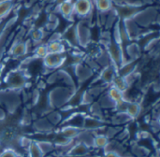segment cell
<instances>
[{"mask_svg": "<svg viewBox=\"0 0 160 157\" xmlns=\"http://www.w3.org/2000/svg\"><path fill=\"white\" fill-rule=\"evenodd\" d=\"M57 11L66 19L70 20L74 16V7H73V0H67L62 4L56 6Z\"/></svg>", "mask_w": 160, "mask_h": 157, "instance_id": "obj_11", "label": "cell"}, {"mask_svg": "<svg viewBox=\"0 0 160 157\" xmlns=\"http://www.w3.org/2000/svg\"><path fill=\"white\" fill-rule=\"evenodd\" d=\"M48 53H66V45L63 40L48 41L46 44Z\"/></svg>", "mask_w": 160, "mask_h": 157, "instance_id": "obj_14", "label": "cell"}, {"mask_svg": "<svg viewBox=\"0 0 160 157\" xmlns=\"http://www.w3.org/2000/svg\"><path fill=\"white\" fill-rule=\"evenodd\" d=\"M143 2H144V4H145V3H146V4H151V3L154 2V0H143Z\"/></svg>", "mask_w": 160, "mask_h": 157, "instance_id": "obj_30", "label": "cell"}, {"mask_svg": "<svg viewBox=\"0 0 160 157\" xmlns=\"http://www.w3.org/2000/svg\"><path fill=\"white\" fill-rule=\"evenodd\" d=\"M44 30L42 28H36L31 31L30 37L34 42H40L44 38Z\"/></svg>", "mask_w": 160, "mask_h": 157, "instance_id": "obj_24", "label": "cell"}, {"mask_svg": "<svg viewBox=\"0 0 160 157\" xmlns=\"http://www.w3.org/2000/svg\"><path fill=\"white\" fill-rule=\"evenodd\" d=\"M26 76L21 70H12L6 78V84L8 89L15 91L18 89H22L26 84Z\"/></svg>", "mask_w": 160, "mask_h": 157, "instance_id": "obj_2", "label": "cell"}, {"mask_svg": "<svg viewBox=\"0 0 160 157\" xmlns=\"http://www.w3.org/2000/svg\"><path fill=\"white\" fill-rule=\"evenodd\" d=\"M106 52L109 54V57L111 59V62L113 66L116 67H119L124 61V50L121 44L112 41L107 47H106Z\"/></svg>", "mask_w": 160, "mask_h": 157, "instance_id": "obj_3", "label": "cell"}, {"mask_svg": "<svg viewBox=\"0 0 160 157\" xmlns=\"http://www.w3.org/2000/svg\"><path fill=\"white\" fill-rule=\"evenodd\" d=\"M142 8V5L134 4V3H124V4H118L116 8L114 9L117 17H119L120 20L125 21L128 19H133L135 15Z\"/></svg>", "mask_w": 160, "mask_h": 157, "instance_id": "obj_1", "label": "cell"}, {"mask_svg": "<svg viewBox=\"0 0 160 157\" xmlns=\"http://www.w3.org/2000/svg\"><path fill=\"white\" fill-rule=\"evenodd\" d=\"M157 16L156 9L152 7H149L145 9L142 8L133 18V21L139 25V26H148L149 24L154 22L155 18Z\"/></svg>", "mask_w": 160, "mask_h": 157, "instance_id": "obj_4", "label": "cell"}, {"mask_svg": "<svg viewBox=\"0 0 160 157\" xmlns=\"http://www.w3.org/2000/svg\"><path fill=\"white\" fill-rule=\"evenodd\" d=\"M14 7V0H0V21L4 20Z\"/></svg>", "mask_w": 160, "mask_h": 157, "instance_id": "obj_18", "label": "cell"}, {"mask_svg": "<svg viewBox=\"0 0 160 157\" xmlns=\"http://www.w3.org/2000/svg\"><path fill=\"white\" fill-rule=\"evenodd\" d=\"M47 54H48V50H47L46 44H40V45L37 46L36 49H35V51H34V55L37 58L43 59Z\"/></svg>", "mask_w": 160, "mask_h": 157, "instance_id": "obj_25", "label": "cell"}, {"mask_svg": "<svg viewBox=\"0 0 160 157\" xmlns=\"http://www.w3.org/2000/svg\"><path fill=\"white\" fill-rule=\"evenodd\" d=\"M59 134L67 140H73L74 139L78 138L79 135L81 134V128H78V127L73 126V125H67L60 129Z\"/></svg>", "mask_w": 160, "mask_h": 157, "instance_id": "obj_12", "label": "cell"}, {"mask_svg": "<svg viewBox=\"0 0 160 157\" xmlns=\"http://www.w3.org/2000/svg\"><path fill=\"white\" fill-rule=\"evenodd\" d=\"M102 125V123L99 119L93 118V117H84L83 119V125L82 127L85 129H96L100 128Z\"/></svg>", "mask_w": 160, "mask_h": 157, "instance_id": "obj_22", "label": "cell"}, {"mask_svg": "<svg viewBox=\"0 0 160 157\" xmlns=\"http://www.w3.org/2000/svg\"><path fill=\"white\" fill-rule=\"evenodd\" d=\"M76 31L78 37L79 46L87 47L91 42V30L85 22H80L76 24Z\"/></svg>", "mask_w": 160, "mask_h": 157, "instance_id": "obj_6", "label": "cell"}, {"mask_svg": "<svg viewBox=\"0 0 160 157\" xmlns=\"http://www.w3.org/2000/svg\"><path fill=\"white\" fill-rule=\"evenodd\" d=\"M0 22H1V21H0Z\"/></svg>", "mask_w": 160, "mask_h": 157, "instance_id": "obj_31", "label": "cell"}, {"mask_svg": "<svg viewBox=\"0 0 160 157\" xmlns=\"http://www.w3.org/2000/svg\"><path fill=\"white\" fill-rule=\"evenodd\" d=\"M62 40H65L72 47H79L77 31H76V24L70 25L66 29V31L62 34Z\"/></svg>", "mask_w": 160, "mask_h": 157, "instance_id": "obj_10", "label": "cell"}, {"mask_svg": "<svg viewBox=\"0 0 160 157\" xmlns=\"http://www.w3.org/2000/svg\"><path fill=\"white\" fill-rule=\"evenodd\" d=\"M107 96L115 104H118L121 101L125 100V93L121 92L120 90H118L117 88H115L112 85L109 88L108 93H107Z\"/></svg>", "mask_w": 160, "mask_h": 157, "instance_id": "obj_17", "label": "cell"}, {"mask_svg": "<svg viewBox=\"0 0 160 157\" xmlns=\"http://www.w3.org/2000/svg\"><path fill=\"white\" fill-rule=\"evenodd\" d=\"M109 138L105 135H97L93 138L92 145L98 149H105L109 145Z\"/></svg>", "mask_w": 160, "mask_h": 157, "instance_id": "obj_19", "label": "cell"}, {"mask_svg": "<svg viewBox=\"0 0 160 157\" xmlns=\"http://www.w3.org/2000/svg\"><path fill=\"white\" fill-rule=\"evenodd\" d=\"M142 112V105L137 101H129L126 114L129 117V119H135L137 118Z\"/></svg>", "mask_w": 160, "mask_h": 157, "instance_id": "obj_15", "label": "cell"}, {"mask_svg": "<svg viewBox=\"0 0 160 157\" xmlns=\"http://www.w3.org/2000/svg\"><path fill=\"white\" fill-rule=\"evenodd\" d=\"M88 153H89V146L82 142H79L78 144L70 148L68 155L72 157H84Z\"/></svg>", "mask_w": 160, "mask_h": 157, "instance_id": "obj_13", "label": "cell"}, {"mask_svg": "<svg viewBox=\"0 0 160 157\" xmlns=\"http://www.w3.org/2000/svg\"><path fill=\"white\" fill-rule=\"evenodd\" d=\"M93 5L100 13H107L113 9L112 0H93Z\"/></svg>", "mask_w": 160, "mask_h": 157, "instance_id": "obj_16", "label": "cell"}, {"mask_svg": "<svg viewBox=\"0 0 160 157\" xmlns=\"http://www.w3.org/2000/svg\"><path fill=\"white\" fill-rule=\"evenodd\" d=\"M0 157H19V155L13 149H6L0 154Z\"/></svg>", "mask_w": 160, "mask_h": 157, "instance_id": "obj_27", "label": "cell"}, {"mask_svg": "<svg viewBox=\"0 0 160 157\" xmlns=\"http://www.w3.org/2000/svg\"><path fill=\"white\" fill-rule=\"evenodd\" d=\"M117 76V67L112 64L103 67L100 73V80L106 84H112L114 78Z\"/></svg>", "mask_w": 160, "mask_h": 157, "instance_id": "obj_9", "label": "cell"}, {"mask_svg": "<svg viewBox=\"0 0 160 157\" xmlns=\"http://www.w3.org/2000/svg\"><path fill=\"white\" fill-rule=\"evenodd\" d=\"M74 15L80 18L88 17L93 10L94 5L92 0H73Z\"/></svg>", "mask_w": 160, "mask_h": 157, "instance_id": "obj_5", "label": "cell"}, {"mask_svg": "<svg viewBox=\"0 0 160 157\" xmlns=\"http://www.w3.org/2000/svg\"><path fill=\"white\" fill-rule=\"evenodd\" d=\"M104 157H122L115 151H107L105 152Z\"/></svg>", "mask_w": 160, "mask_h": 157, "instance_id": "obj_28", "label": "cell"}, {"mask_svg": "<svg viewBox=\"0 0 160 157\" xmlns=\"http://www.w3.org/2000/svg\"><path fill=\"white\" fill-rule=\"evenodd\" d=\"M29 51V45L27 42L25 41H17V42H14L10 49H9V54L12 56V57H22V56H24Z\"/></svg>", "mask_w": 160, "mask_h": 157, "instance_id": "obj_8", "label": "cell"}, {"mask_svg": "<svg viewBox=\"0 0 160 157\" xmlns=\"http://www.w3.org/2000/svg\"><path fill=\"white\" fill-rule=\"evenodd\" d=\"M112 86H114L115 88H117L118 90H120L121 92L123 93H126L127 90L128 89L129 87V83H128V81L127 78H123V77H120V76H116L112 83Z\"/></svg>", "mask_w": 160, "mask_h": 157, "instance_id": "obj_20", "label": "cell"}, {"mask_svg": "<svg viewBox=\"0 0 160 157\" xmlns=\"http://www.w3.org/2000/svg\"><path fill=\"white\" fill-rule=\"evenodd\" d=\"M28 152H29V156L30 157H43L44 155L41 152L38 143L36 141H32L31 144L28 147Z\"/></svg>", "mask_w": 160, "mask_h": 157, "instance_id": "obj_23", "label": "cell"}, {"mask_svg": "<svg viewBox=\"0 0 160 157\" xmlns=\"http://www.w3.org/2000/svg\"><path fill=\"white\" fill-rule=\"evenodd\" d=\"M126 51H127L128 56L130 57L131 61H135L141 55V47L139 46L138 43L128 44L126 48Z\"/></svg>", "mask_w": 160, "mask_h": 157, "instance_id": "obj_21", "label": "cell"}, {"mask_svg": "<svg viewBox=\"0 0 160 157\" xmlns=\"http://www.w3.org/2000/svg\"><path fill=\"white\" fill-rule=\"evenodd\" d=\"M132 0H112V2H116L117 4H124V3H130Z\"/></svg>", "mask_w": 160, "mask_h": 157, "instance_id": "obj_29", "label": "cell"}, {"mask_svg": "<svg viewBox=\"0 0 160 157\" xmlns=\"http://www.w3.org/2000/svg\"><path fill=\"white\" fill-rule=\"evenodd\" d=\"M43 64L45 67L50 69H55L61 67L67 60L65 53H48L43 59Z\"/></svg>", "mask_w": 160, "mask_h": 157, "instance_id": "obj_7", "label": "cell"}, {"mask_svg": "<svg viewBox=\"0 0 160 157\" xmlns=\"http://www.w3.org/2000/svg\"><path fill=\"white\" fill-rule=\"evenodd\" d=\"M38 146H39L41 152L43 153V155L51 152L53 149V145L49 141H40V142H38Z\"/></svg>", "mask_w": 160, "mask_h": 157, "instance_id": "obj_26", "label": "cell"}]
</instances>
